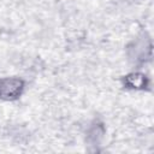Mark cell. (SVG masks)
Here are the masks:
<instances>
[{"mask_svg":"<svg viewBox=\"0 0 154 154\" xmlns=\"http://www.w3.org/2000/svg\"><path fill=\"white\" fill-rule=\"evenodd\" d=\"M124 84L126 88L131 89H143L147 85V77L144 73L140 72H132L128 76H125Z\"/></svg>","mask_w":154,"mask_h":154,"instance_id":"2","label":"cell"},{"mask_svg":"<svg viewBox=\"0 0 154 154\" xmlns=\"http://www.w3.org/2000/svg\"><path fill=\"white\" fill-rule=\"evenodd\" d=\"M25 88V83L19 77H4L0 79V99L13 101L20 97Z\"/></svg>","mask_w":154,"mask_h":154,"instance_id":"1","label":"cell"}]
</instances>
